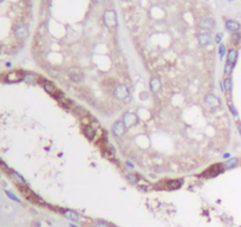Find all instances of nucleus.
<instances>
[{
	"mask_svg": "<svg viewBox=\"0 0 241 227\" xmlns=\"http://www.w3.org/2000/svg\"><path fill=\"white\" fill-rule=\"evenodd\" d=\"M14 34L19 39H24L28 36V28L26 25H18L14 28Z\"/></svg>",
	"mask_w": 241,
	"mask_h": 227,
	"instance_id": "obj_5",
	"label": "nucleus"
},
{
	"mask_svg": "<svg viewBox=\"0 0 241 227\" xmlns=\"http://www.w3.org/2000/svg\"><path fill=\"white\" fill-rule=\"evenodd\" d=\"M238 164V159L236 158H233V159H229L226 161V163H224V167L226 168H234L235 166Z\"/></svg>",
	"mask_w": 241,
	"mask_h": 227,
	"instance_id": "obj_21",
	"label": "nucleus"
},
{
	"mask_svg": "<svg viewBox=\"0 0 241 227\" xmlns=\"http://www.w3.org/2000/svg\"><path fill=\"white\" fill-rule=\"evenodd\" d=\"M71 227H77V226H75V225H71Z\"/></svg>",
	"mask_w": 241,
	"mask_h": 227,
	"instance_id": "obj_36",
	"label": "nucleus"
},
{
	"mask_svg": "<svg viewBox=\"0 0 241 227\" xmlns=\"http://www.w3.org/2000/svg\"><path fill=\"white\" fill-rule=\"evenodd\" d=\"M126 177H128V180H129V181H130L131 183H136V182H138L137 177H136L135 175H130V174H129V175H128Z\"/></svg>",
	"mask_w": 241,
	"mask_h": 227,
	"instance_id": "obj_27",
	"label": "nucleus"
},
{
	"mask_svg": "<svg viewBox=\"0 0 241 227\" xmlns=\"http://www.w3.org/2000/svg\"><path fill=\"white\" fill-rule=\"evenodd\" d=\"M222 167L223 166H222L221 163H216V164H214V166L208 168L205 173H203V175H206L207 177H215V176H218L219 174L222 173V170H223Z\"/></svg>",
	"mask_w": 241,
	"mask_h": 227,
	"instance_id": "obj_2",
	"label": "nucleus"
},
{
	"mask_svg": "<svg viewBox=\"0 0 241 227\" xmlns=\"http://www.w3.org/2000/svg\"><path fill=\"white\" fill-rule=\"evenodd\" d=\"M168 188L170 189H177L182 186V181H179V180H171V181H168L167 182Z\"/></svg>",
	"mask_w": 241,
	"mask_h": 227,
	"instance_id": "obj_18",
	"label": "nucleus"
},
{
	"mask_svg": "<svg viewBox=\"0 0 241 227\" xmlns=\"http://www.w3.org/2000/svg\"><path fill=\"white\" fill-rule=\"evenodd\" d=\"M126 167H128V168H131V169H132V168H134V164H132L130 161H128V162H126Z\"/></svg>",
	"mask_w": 241,
	"mask_h": 227,
	"instance_id": "obj_32",
	"label": "nucleus"
},
{
	"mask_svg": "<svg viewBox=\"0 0 241 227\" xmlns=\"http://www.w3.org/2000/svg\"><path fill=\"white\" fill-rule=\"evenodd\" d=\"M161 88V82L158 78H152L151 82H150V89L152 92H157Z\"/></svg>",
	"mask_w": 241,
	"mask_h": 227,
	"instance_id": "obj_16",
	"label": "nucleus"
},
{
	"mask_svg": "<svg viewBox=\"0 0 241 227\" xmlns=\"http://www.w3.org/2000/svg\"><path fill=\"white\" fill-rule=\"evenodd\" d=\"M10 175H11L12 180H14V181L17 182V183H19V185H25V183H26L25 179H24L20 174H18L17 171H14V170H10Z\"/></svg>",
	"mask_w": 241,
	"mask_h": 227,
	"instance_id": "obj_11",
	"label": "nucleus"
},
{
	"mask_svg": "<svg viewBox=\"0 0 241 227\" xmlns=\"http://www.w3.org/2000/svg\"><path fill=\"white\" fill-rule=\"evenodd\" d=\"M137 122V117L135 116V114H131V113H126L123 117V123L125 124V127H132L136 124Z\"/></svg>",
	"mask_w": 241,
	"mask_h": 227,
	"instance_id": "obj_7",
	"label": "nucleus"
},
{
	"mask_svg": "<svg viewBox=\"0 0 241 227\" xmlns=\"http://www.w3.org/2000/svg\"><path fill=\"white\" fill-rule=\"evenodd\" d=\"M95 132H96V130H95V128L92 126H86L84 128V135L89 140H92L95 137Z\"/></svg>",
	"mask_w": 241,
	"mask_h": 227,
	"instance_id": "obj_15",
	"label": "nucleus"
},
{
	"mask_svg": "<svg viewBox=\"0 0 241 227\" xmlns=\"http://www.w3.org/2000/svg\"><path fill=\"white\" fill-rule=\"evenodd\" d=\"M58 98H59V102H60V104H62L63 107H65V108H70V107L72 105L71 101H70V99H68L66 97H64L63 95H59V96H58Z\"/></svg>",
	"mask_w": 241,
	"mask_h": 227,
	"instance_id": "obj_20",
	"label": "nucleus"
},
{
	"mask_svg": "<svg viewBox=\"0 0 241 227\" xmlns=\"http://www.w3.org/2000/svg\"><path fill=\"white\" fill-rule=\"evenodd\" d=\"M125 124L123 123V121H117L114 126H112V131L116 136H122L125 132Z\"/></svg>",
	"mask_w": 241,
	"mask_h": 227,
	"instance_id": "obj_6",
	"label": "nucleus"
},
{
	"mask_svg": "<svg viewBox=\"0 0 241 227\" xmlns=\"http://www.w3.org/2000/svg\"><path fill=\"white\" fill-rule=\"evenodd\" d=\"M236 59H238V51L235 49H232L228 51V54H227V62L230 64H234L236 63Z\"/></svg>",
	"mask_w": 241,
	"mask_h": 227,
	"instance_id": "obj_12",
	"label": "nucleus"
},
{
	"mask_svg": "<svg viewBox=\"0 0 241 227\" xmlns=\"http://www.w3.org/2000/svg\"><path fill=\"white\" fill-rule=\"evenodd\" d=\"M5 193H6V195H7V197H9L11 200H13V201H15V202H20V200H19L17 197H15V195H14L12 192H10V191H5Z\"/></svg>",
	"mask_w": 241,
	"mask_h": 227,
	"instance_id": "obj_24",
	"label": "nucleus"
},
{
	"mask_svg": "<svg viewBox=\"0 0 241 227\" xmlns=\"http://www.w3.org/2000/svg\"><path fill=\"white\" fill-rule=\"evenodd\" d=\"M44 89L46 90V92H49L50 95H53V96H57L58 92H57V88H56V85L51 82H45L44 83Z\"/></svg>",
	"mask_w": 241,
	"mask_h": 227,
	"instance_id": "obj_10",
	"label": "nucleus"
},
{
	"mask_svg": "<svg viewBox=\"0 0 241 227\" xmlns=\"http://www.w3.org/2000/svg\"><path fill=\"white\" fill-rule=\"evenodd\" d=\"M221 39H222V34H221V33H218V34H216V37H215V42H216V43H220Z\"/></svg>",
	"mask_w": 241,
	"mask_h": 227,
	"instance_id": "obj_30",
	"label": "nucleus"
},
{
	"mask_svg": "<svg viewBox=\"0 0 241 227\" xmlns=\"http://www.w3.org/2000/svg\"><path fill=\"white\" fill-rule=\"evenodd\" d=\"M228 107H229V109H230L232 114L234 115V116H236V115H238V111H236V109H235L234 107H233V104H232V103H229V104H228Z\"/></svg>",
	"mask_w": 241,
	"mask_h": 227,
	"instance_id": "obj_28",
	"label": "nucleus"
},
{
	"mask_svg": "<svg viewBox=\"0 0 241 227\" xmlns=\"http://www.w3.org/2000/svg\"><path fill=\"white\" fill-rule=\"evenodd\" d=\"M64 216L68 218L69 220H72V221H77L79 216L76 212H73V210H65V213H64Z\"/></svg>",
	"mask_w": 241,
	"mask_h": 227,
	"instance_id": "obj_17",
	"label": "nucleus"
},
{
	"mask_svg": "<svg viewBox=\"0 0 241 227\" xmlns=\"http://www.w3.org/2000/svg\"><path fill=\"white\" fill-rule=\"evenodd\" d=\"M238 129H239V132H240V135H241V124H239V126H238Z\"/></svg>",
	"mask_w": 241,
	"mask_h": 227,
	"instance_id": "obj_33",
	"label": "nucleus"
},
{
	"mask_svg": "<svg viewBox=\"0 0 241 227\" xmlns=\"http://www.w3.org/2000/svg\"><path fill=\"white\" fill-rule=\"evenodd\" d=\"M70 78H71V81H72V82H75V83H79L80 81L83 79V76H82V73L78 72V71H72V72L70 73Z\"/></svg>",
	"mask_w": 241,
	"mask_h": 227,
	"instance_id": "obj_19",
	"label": "nucleus"
},
{
	"mask_svg": "<svg viewBox=\"0 0 241 227\" xmlns=\"http://www.w3.org/2000/svg\"><path fill=\"white\" fill-rule=\"evenodd\" d=\"M240 38H241V36L239 33H234V34H233V37H232V40L233 42H238Z\"/></svg>",
	"mask_w": 241,
	"mask_h": 227,
	"instance_id": "obj_29",
	"label": "nucleus"
},
{
	"mask_svg": "<svg viewBox=\"0 0 241 227\" xmlns=\"http://www.w3.org/2000/svg\"><path fill=\"white\" fill-rule=\"evenodd\" d=\"M229 1H233V0H229Z\"/></svg>",
	"mask_w": 241,
	"mask_h": 227,
	"instance_id": "obj_37",
	"label": "nucleus"
},
{
	"mask_svg": "<svg viewBox=\"0 0 241 227\" xmlns=\"http://www.w3.org/2000/svg\"><path fill=\"white\" fill-rule=\"evenodd\" d=\"M24 73H20V72H17V71H13V72H10L7 73L6 77H5V81L7 83H18V82H21L24 81Z\"/></svg>",
	"mask_w": 241,
	"mask_h": 227,
	"instance_id": "obj_3",
	"label": "nucleus"
},
{
	"mask_svg": "<svg viewBox=\"0 0 241 227\" xmlns=\"http://www.w3.org/2000/svg\"><path fill=\"white\" fill-rule=\"evenodd\" d=\"M233 69H234V64H230V63H226V66H224V76H227L229 77L232 71H233Z\"/></svg>",
	"mask_w": 241,
	"mask_h": 227,
	"instance_id": "obj_23",
	"label": "nucleus"
},
{
	"mask_svg": "<svg viewBox=\"0 0 241 227\" xmlns=\"http://www.w3.org/2000/svg\"><path fill=\"white\" fill-rule=\"evenodd\" d=\"M115 96L118 98V99H124L129 96V90L125 85L123 84H118L117 88L115 89Z\"/></svg>",
	"mask_w": 241,
	"mask_h": 227,
	"instance_id": "obj_4",
	"label": "nucleus"
},
{
	"mask_svg": "<svg viewBox=\"0 0 241 227\" xmlns=\"http://www.w3.org/2000/svg\"><path fill=\"white\" fill-rule=\"evenodd\" d=\"M223 158H224V159H227V158H229V154H224V155H223Z\"/></svg>",
	"mask_w": 241,
	"mask_h": 227,
	"instance_id": "obj_34",
	"label": "nucleus"
},
{
	"mask_svg": "<svg viewBox=\"0 0 241 227\" xmlns=\"http://www.w3.org/2000/svg\"><path fill=\"white\" fill-rule=\"evenodd\" d=\"M226 27H227V30L232 31V32H236V31L240 28V24L235 20H227L226 21Z\"/></svg>",
	"mask_w": 241,
	"mask_h": 227,
	"instance_id": "obj_13",
	"label": "nucleus"
},
{
	"mask_svg": "<svg viewBox=\"0 0 241 227\" xmlns=\"http://www.w3.org/2000/svg\"><path fill=\"white\" fill-rule=\"evenodd\" d=\"M34 76L33 75H27V76H25V78H24V81H26L27 83H34L36 81H34Z\"/></svg>",
	"mask_w": 241,
	"mask_h": 227,
	"instance_id": "obj_25",
	"label": "nucleus"
},
{
	"mask_svg": "<svg viewBox=\"0 0 241 227\" xmlns=\"http://www.w3.org/2000/svg\"><path fill=\"white\" fill-rule=\"evenodd\" d=\"M95 1L97 3V4H101V3H103V0H95Z\"/></svg>",
	"mask_w": 241,
	"mask_h": 227,
	"instance_id": "obj_35",
	"label": "nucleus"
},
{
	"mask_svg": "<svg viewBox=\"0 0 241 227\" xmlns=\"http://www.w3.org/2000/svg\"><path fill=\"white\" fill-rule=\"evenodd\" d=\"M212 40V36L209 32H203V33H200L199 34V43L201 46H207L209 45Z\"/></svg>",
	"mask_w": 241,
	"mask_h": 227,
	"instance_id": "obj_9",
	"label": "nucleus"
},
{
	"mask_svg": "<svg viewBox=\"0 0 241 227\" xmlns=\"http://www.w3.org/2000/svg\"><path fill=\"white\" fill-rule=\"evenodd\" d=\"M205 101H206V104L211 108H216L220 105V98L214 95H207Z\"/></svg>",
	"mask_w": 241,
	"mask_h": 227,
	"instance_id": "obj_8",
	"label": "nucleus"
},
{
	"mask_svg": "<svg viewBox=\"0 0 241 227\" xmlns=\"http://www.w3.org/2000/svg\"><path fill=\"white\" fill-rule=\"evenodd\" d=\"M224 52H226V48H224V45H220V48H219V53H220V58H223L224 56Z\"/></svg>",
	"mask_w": 241,
	"mask_h": 227,
	"instance_id": "obj_26",
	"label": "nucleus"
},
{
	"mask_svg": "<svg viewBox=\"0 0 241 227\" xmlns=\"http://www.w3.org/2000/svg\"><path fill=\"white\" fill-rule=\"evenodd\" d=\"M200 26L203 28H212L214 26V20L212 18H205L200 20Z\"/></svg>",
	"mask_w": 241,
	"mask_h": 227,
	"instance_id": "obj_14",
	"label": "nucleus"
},
{
	"mask_svg": "<svg viewBox=\"0 0 241 227\" xmlns=\"http://www.w3.org/2000/svg\"><path fill=\"white\" fill-rule=\"evenodd\" d=\"M95 227H109V226L107 224H104V222H98Z\"/></svg>",
	"mask_w": 241,
	"mask_h": 227,
	"instance_id": "obj_31",
	"label": "nucleus"
},
{
	"mask_svg": "<svg viewBox=\"0 0 241 227\" xmlns=\"http://www.w3.org/2000/svg\"><path fill=\"white\" fill-rule=\"evenodd\" d=\"M223 90L227 91V92H230V90H232V79H230V77H227L226 79H224V82H223Z\"/></svg>",
	"mask_w": 241,
	"mask_h": 227,
	"instance_id": "obj_22",
	"label": "nucleus"
},
{
	"mask_svg": "<svg viewBox=\"0 0 241 227\" xmlns=\"http://www.w3.org/2000/svg\"><path fill=\"white\" fill-rule=\"evenodd\" d=\"M104 23L109 28H115L117 26V17H116V12L109 10L104 13Z\"/></svg>",
	"mask_w": 241,
	"mask_h": 227,
	"instance_id": "obj_1",
	"label": "nucleus"
}]
</instances>
